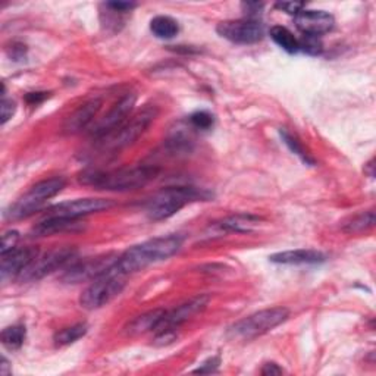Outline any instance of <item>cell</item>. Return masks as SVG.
<instances>
[{
    "mask_svg": "<svg viewBox=\"0 0 376 376\" xmlns=\"http://www.w3.org/2000/svg\"><path fill=\"white\" fill-rule=\"evenodd\" d=\"M181 246L183 237L176 234L147 240L119 254L117 264L113 265V269L128 276L129 273L138 272L147 266L157 264V261L172 257L181 249Z\"/></svg>",
    "mask_w": 376,
    "mask_h": 376,
    "instance_id": "6da1fadb",
    "label": "cell"
},
{
    "mask_svg": "<svg viewBox=\"0 0 376 376\" xmlns=\"http://www.w3.org/2000/svg\"><path fill=\"white\" fill-rule=\"evenodd\" d=\"M159 169L155 167H134L112 171L89 169L79 175V183L106 191H133L149 184L156 178Z\"/></svg>",
    "mask_w": 376,
    "mask_h": 376,
    "instance_id": "7a4b0ae2",
    "label": "cell"
},
{
    "mask_svg": "<svg viewBox=\"0 0 376 376\" xmlns=\"http://www.w3.org/2000/svg\"><path fill=\"white\" fill-rule=\"evenodd\" d=\"M214 197V194L197 187H168L156 193L145 205V214L152 221L169 219L178 214L184 206L194 202H206Z\"/></svg>",
    "mask_w": 376,
    "mask_h": 376,
    "instance_id": "3957f363",
    "label": "cell"
},
{
    "mask_svg": "<svg viewBox=\"0 0 376 376\" xmlns=\"http://www.w3.org/2000/svg\"><path fill=\"white\" fill-rule=\"evenodd\" d=\"M65 186L67 181L62 176L43 179L5 210V218L9 221H21L32 216L44 209L46 203L58 195Z\"/></svg>",
    "mask_w": 376,
    "mask_h": 376,
    "instance_id": "277c9868",
    "label": "cell"
},
{
    "mask_svg": "<svg viewBox=\"0 0 376 376\" xmlns=\"http://www.w3.org/2000/svg\"><path fill=\"white\" fill-rule=\"evenodd\" d=\"M290 318L287 307H271L260 310L250 316L233 323L226 331V337L233 341H252L268 334Z\"/></svg>",
    "mask_w": 376,
    "mask_h": 376,
    "instance_id": "5b68a950",
    "label": "cell"
},
{
    "mask_svg": "<svg viewBox=\"0 0 376 376\" xmlns=\"http://www.w3.org/2000/svg\"><path fill=\"white\" fill-rule=\"evenodd\" d=\"M156 115H157L156 106H145L137 113H134L133 117H129L118 129L113 131V133L101 140H97V144H99V147H102L103 150H110V152L121 150L124 147H128L129 144L137 141L145 133V129L155 121Z\"/></svg>",
    "mask_w": 376,
    "mask_h": 376,
    "instance_id": "8992f818",
    "label": "cell"
},
{
    "mask_svg": "<svg viewBox=\"0 0 376 376\" xmlns=\"http://www.w3.org/2000/svg\"><path fill=\"white\" fill-rule=\"evenodd\" d=\"M125 275L117 272L112 266L109 272L91 281V284L83 291L79 297L81 307L86 310H96L109 304L125 288Z\"/></svg>",
    "mask_w": 376,
    "mask_h": 376,
    "instance_id": "52a82bcc",
    "label": "cell"
},
{
    "mask_svg": "<svg viewBox=\"0 0 376 376\" xmlns=\"http://www.w3.org/2000/svg\"><path fill=\"white\" fill-rule=\"evenodd\" d=\"M75 256H77V249L71 246L48 250L47 253L37 256L36 260L20 275L18 280L21 283L39 281L41 278L51 275L52 272H56L63 266H67Z\"/></svg>",
    "mask_w": 376,
    "mask_h": 376,
    "instance_id": "ba28073f",
    "label": "cell"
},
{
    "mask_svg": "<svg viewBox=\"0 0 376 376\" xmlns=\"http://www.w3.org/2000/svg\"><path fill=\"white\" fill-rule=\"evenodd\" d=\"M118 256L119 254L117 253H106L101 256L89 257L86 260L75 261L74 265H71L67 271H65L60 280L67 284H81L87 281H94L112 269V266L117 264Z\"/></svg>",
    "mask_w": 376,
    "mask_h": 376,
    "instance_id": "9c48e42d",
    "label": "cell"
},
{
    "mask_svg": "<svg viewBox=\"0 0 376 376\" xmlns=\"http://www.w3.org/2000/svg\"><path fill=\"white\" fill-rule=\"evenodd\" d=\"M218 34L235 44H253L264 39L265 28L256 18L222 21L216 27Z\"/></svg>",
    "mask_w": 376,
    "mask_h": 376,
    "instance_id": "30bf717a",
    "label": "cell"
},
{
    "mask_svg": "<svg viewBox=\"0 0 376 376\" xmlns=\"http://www.w3.org/2000/svg\"><path fill=\"white\" fill-rule=\"evenodd\" d=\"M136 101H137L136 94H125L124 97H121L103 118L93 124L90 129L91 137L97 141L109 136L115 129H118L131 117V112L134 109Z\"/></svg>",
    "mask_w": 376,
    "mask_h": 376,
    "instance_id": "8fae6325",
    "label": "cell"
},
{
    "mask_svg": "<svg viewBox=\"0 0 376 376\" xmlns=\"http://www.w3.org/2000/svg\"><path fill=\"white\" fill-rule=\"evenodd\" d=\"M210 297L203 294V296L194 297L183 304H179L171 310H167L165 315L160 319L157 328L155 330L156 334H163V332H175L179 326L183 323L188 322L191 318L195 315L202 313L203 310L207 307Z\"/></svg>",
    "mask_w": 376,
    "mask_h": 376,
    "instance_id": "7c38bea8",
    "label": "cell"
},
{
    "mask_svg": "<svg viewBox=\"0 0 376 376\" xmlns=\"http://www.w3.org/2000/svg\"><path fill=\"white\" fill-rule=\"evenodd\" d=\"M113 206L112 200L106 199H78L62 202L52 207H48L47 216H63L71 219H81L83 216L97 214V212L108 210Z\"/></svg>",
    "mask_w": 376,
    "mask_h": 376,
    "instance_id": "4fadbf2b",
    "label": "cell"
},
{
    "mask_svg": "<svg viewBox=\"0 0 376 376\" xmlns=\"http://www.w3.org/2000/svg\"><path fill=\"white\" fill-rule=\"evenodd\" d=\"M39 249L36 247H15L8 253L2 254V265H0V276L6 283L20 275L36 260Z\"/></svg>",
    "mask_w": 376,
    "mask_h": 376,
    "instance_id": "5bb4252c",
    "label": "cell"
},
{
    "mask_svg": "<svg viewBox=\"0 0 376 376\" xmlns=\"http://www.w3.org/2000/svg\"><path fill=\"white\" fill-rule=\"evenodd\" d=\"M334 16L325 11H315V9H302L296 15V25L303 32L309 36L320 37L325 32H328L334 28Z\"/></svg>",
    "mask_w": 376,
    "mask_h": 376,
    "instance_id": "9a60e30c",
    "label": "cell"
},
{
    "mask_svg": "<svg viewBox=\"0 0 376 376\" xmlns=\"http://www.w3.org/2000/svg\"><path fill=\"white\" fill-rule=\"evenodd\" d=\"M102 108V101L101 99H93L86 102L84 105H81L77 110H74L71 115L65 121L62 129L65 134H78L81 131H84L86 128H89L94 118L97 117V113H99Z\"/></svg>",
    "mask_w": 376,
    "mask_h": 376,
    "instance_id": "2e32d148",
    "label": "cell"
},
{
    "mask_svg": "<svg viewBox=\"0 0 376 376\" xmlns=\"http://www.w3.org/2000/svg\"><path fill=\"white\" fill-rule=\"evenodd\" d=\"M269 260L278 265H319L326 260V256L318 250L299 249L272 254Z\"/></svg>",
    "mask_w": 376,
    "mask_h": 376,
    "instance_id": "e0dca14e",
    "label": "cell"
},
{
    "mask_svg": "<svg viewBox=\"0 0 376 376\" xmlns=\"http://www.w3.org/2000/svg\"><path fill=\"white\" fill-rule=\"evenodd\" d=\"M81 228L79 219H71L63 216H46L31 230V234L34 237H46L52 234L70 233L77 231Z\"/></svg>",
    "mask_w": 376,
    "mask_h": 376,
    "instance_id": "ac0fdd59",
    "label": "cell"
},
{
    "mask_svg": "<svg viewBox=\"0 0 376 376\" xmlns=\"http://www.w3.org/2000/svg\"><path fill=\"white\" fill-rule=\"evenodd\" d=\"M165 312H167L165 309H155V310H150V312H145L134 318L127 326V334L140 335V334L155 331L157 328L160 319L163 318V315H165Z\"/></svg>",
    "mask_w": 376,
    "mask_h": 376,
    "instance_id": "d6986e66",
    "label": "cell"
},
{
    "mask_svg": "<svg viewBox=\"0 0 376 376\" xmlns=\"http://www.w3.org/2000/svg\"><path fill=\"white\" fill-rule=\"evenodd\" d=\"M261 219L249 214H237L225 218L218 226L223 231L230 233H250Z\"/></svg>",
    "mask_w": 376,
    "mask_h": 376,
    "instance_id": "ffe728a7",
    "label": "cell"
},
{
    "mask_svg": "<svg viewBox=\"0 0 376 376\" xmlns=\"http://www.w3.org/2000/svg\"><path fill=\"white\" fill-rule=\"evenodd\" d=\"M375 225V210L361 212V214L347 218L341 223V230L347 234H362Z\"/></svg>",
    "mask_w": 376,
    "mask_h": 376,
    "instance_id": "44dd1931",
    "label": "cell"
},
{
    "mask_svg": "<svg viewBox=\"0 0 376 376\" xmlns=\"http://www.w3.org/2000/svg\"><path fill=\"white\" fill-rule=\"evenodd\" d=\"M271 39L280 46L283 51H285L290 55H294L300 52V46H299V39L292 34V32L283 27V25H275L271 28Z\"/></svg>",
    "mask_w": 376,
    "mask_h": 376,
    "instance_id": "7402d4cb",
    "label": "cell"
},
{
    "mask_svg": "<svg viewBox=\"0 0 376 376\" xmlns=\"http://www.w3.org/2000/svg\"><path fill=\"white\" fill-rule=\"evenodd\" d=\"M150 31L157 39L169 40L178 34L179 27L178 22L174 18H171V16L160 15L150 21Z\"/></svg>",
    "mask_w": 376,
    "mask_h": 376,
    "instance_id": "603a6c76",
    "label": "cell"
},
{
    "mask_svg": "<svg viewBox=\"0 0 376 376\" xmlns=\"http://www.w3.org/2000/svg\"><path fill=\"white\" fill-rule=\"evenodd\" d=\"M89 331L87 323H75L72 326H68V328H63L55 335V344L59 347L63 346H70L74 344L75 341L79 338H83Z\"/></svg>",
    "mask_w": 376,
    "mask_h": 376,
    "instance_id": "cb8c5ba5",
    "label": "cell"
},
{
    "mask_svg": "<svg viewBox=\"0 0 376 376\" xmlns=\"http://www.w3.org/2000/svg\"><path fill=\"white\" fill-rule=\"evenodd\" d=\"M27 331L24 325H12L2 331V344L8 350H18L24 344Z\"/></svg>",
    "mask_w": 376,
    "mask_h": 376,
    "instance_id": "d4e9b609",
    "label": "cell"
},
{
    "mask_svg": "<svg viewBox=\"0 0 376 376\" xmlns=\"http://www.w3.org/2000/svg\"><path fill=\"white\" fill-rule=\"evenodd\" d=\"M281 137H283V141L287 144V147L292 153H296L304 163H307V165H315V160L310 157V155L304 150V147L302 145V143L292 134H290L287 129H281Z\"/></svg>",
    "mask_w": 376,
    "mask_h": 376,
    "instance_id": "484cf974",
    "label": "cell"
},
{
    "mask_svg": "<svg viewBox=\"0 0 376 376\" xmlns=\"http://www.w3.org/2000/svg\"><path fill=\"white\" fill-rule=\"evenodd\" d=\"M299 46H300L302 52H304V53H307L310 56H318L323 51L322 40L318 36L303 34L302 39H299Z\"/></svg>",
    "mask_w": 376,
    "mask_h": 376,
    "instance_id": "4316f807",
    "label": "cell"
},
{
    "mask_svg": "<svg viewBox=\"0 0 376 376\" xmlns=\"http://www.w3.org/2000/svg\"><path fill=\"white\" fill-rule=\"evenodd\" d=\"M190 122L194 128L197 129H210L212 127H214V122H215V118L212 113L206 112V110H199V112H194L193 115L190 117Z\"/></svg>",
    "mask_w": 376,
    "mask_h": 376,
    "instance_id": "83f0119b",
    "label": "cell"
},
{
    "mask_svg": "<svg viewBox=\"0 0 376 376\" xmlns=\"http://www.w3.org/2000/svg\"><path fill=\"white\" fill-rule=\"evenodd\" d=\"M6 53L12 60H22L27 56V46L22 43H12L6 48Z\"/></svg>",
    "mask_w": 376,
    "mask_h": 376,
    "instance_id": "f1b7e54d",
    "label": "cell"
},
{
    "mask_svg": "<svg viewBox=\"0 0 376 376\" xmlns=\"http://www.w3.org/2000/svg\"><path fill=\"white\" fill-rule=\"evenodd\" d=\"M15 110H16L15 102L11 101V99H6V97H4L2 108H0V118H2V125H5L13 117Z\"/></svg>",
    "mask_w": 376,
    "mask_h": 376,
    "instance_id": "f546056e",
    "label": "cell"
},
{
    "mask_svg": "<svg viewBox=\"0 0 376 376\" xmlns=\"http://www.w3.org/2000/svg\"><path fill=\"white\" fill-rule=\"evenodd\" d=\"M20 240V234L16 231H8L4 234L2 238V254L11 252L12 249L16 247V242Z\"/></svg>",
    "mask_w": 376,
    "mask_h": 376,
    "instance_id": "4dcf8cb0",
    "label": "cell"
},
{
    "mask_svg": "<svg viewBox=\"0 0 376 376\" xmlns=\"http://www.w3.org/2000/svg\"><path fill=\"white\" fill-rule=\"evenodd\" d=\"M221 365V361L218 357H212L209 361H206L205 363H202V366L199 369H195L194 373H212V372H216L218 368Z\"/></svg>",
    "mask_w": 376,
    "mask_h": 376,
    "instance_id": "1f68e13d",
    "label": "cell"
},
{
    "mask_svg": "<svg viewBox=\"0 0 376 376\" xmlns=\"http://www.w3.org/2000/svg\"><path fill=\"white\" fill-rule=\"evenodd\" d=\"M106 8L119 12V13H128L133 11L134 8H137V4H131V2H108L105 5Z\"/></svg>",
    "mask_w": 376,
    "mask_h": 376,
    "instance_id": "d6a6232c",
    "label": "cell"
},
{
    "mask_svg": "<svg viewBox=\"0 0 376 376\" xmlns=\"http://www.w3.org/2000/svg\"><path fill=\"white\" fill-rule=\"evenodd\" d=\"M276 8L290 13V15L296 16L302 9H304V5L303 4H296V2H283V4H276Z\"/></svg>",
    "mask_w": 376,
    "mask_h": 376,
    "instance_id": "836d02e7",
    "label": "cell"
},
{
    "mask_svg": "<svg viewBox=\"0 0 376 376\" xmlns=\"http://www.w3.org/2000/svg\"><path fill=\"white\" fill-rule=\"evenodd\" d=\"M46 97H48V93H28L25 97V101L30 105H39L46 99Z\"/></svg>",
    "mask_w": 376,
    "mask_h": 376,
    "instance_id": "e575fe53",
    "label": "cell"
},
{
    "mask_svg": "<svg viewBox=\"0 0 376 376\" xmlns=\"http://www.w3.org/2000/svg\"><path fill=\"white\" fill-rule=\"evenodd\" d=\"M284 370L278 366L276 363H266L264 368H261V375H283Z\"/></svg>",
    "mask_w": 376,
    "mask_h": 376,
    "instance_id": "d590c367",
    "label": "cell"
},
{
    "mask_svg": "<svg viewBox=\"0 0 376 376\" xmlns=\"http://www.w3.org/2000/svg\"><path fill=\"white\" fill-rule=\"evenodd\" d=\"M242 8L246 9V13L249 15L247 18H254V13H259L264 8L261 4H242Z\"/></svg>",
    "mask_w": 376,
    "mask_h": 376,
    "instance_id": "8d00e7d4",
    "label": "cell"
},
{
    "mask_svg": "<svg viewBox=\"0 0 376 376\" xmlns=\"http://www.w3.org/2000/svg\"><path fill=\"white\" fill-rule=\"evenodd\" d=\"M0 372H2V375H9L11 373L9 362H8L6 357H2V365H0Z\"/></svg>",
    "mask_w": 376,
    "mask_h": 376,
    "instance_id": "74e56055",
    "label": "cell"
}]
</instances>
